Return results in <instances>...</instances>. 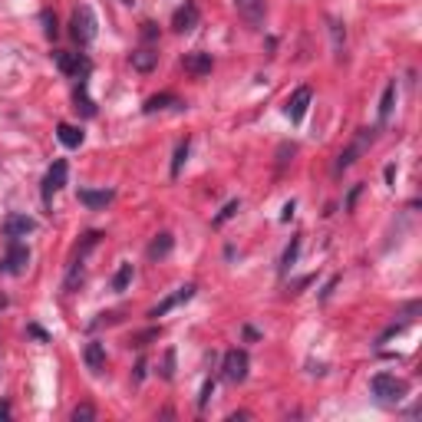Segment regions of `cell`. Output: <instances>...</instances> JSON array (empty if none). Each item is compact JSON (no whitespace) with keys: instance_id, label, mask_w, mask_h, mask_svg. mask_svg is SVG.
Masks as SVG:
<instances>
[{"instance_id":"obj_1","label":"cell","mask_w":422,"mask_h":422,"mask_svg":"<svg viewBox=\"0 0 422 422\" xmlns=\"http://www.w3.org/2000/svg\"><path fill=\"white\" fill-rule=\"evenodd\" d=\"M369 389H373L376 403L396 406V403H403L406 399V389H409V386H406L403 380H396V376H389V373H376L373 383H369Z\"/></svg>"},{"instance_id":"obj_2","label":"cell","mask_w":422,"mask_h":422,"mask_svg":"<svg viewBox=\"0 0 422 422\" xmlns=\"http://www.w3.org/2000/svg\"><path fill=\"white\" fill-rule=\"evenodd\" d=\"M70 34H73V40L79 43V47H90L92 40H96V34H99V20H96V14H92V7H76L73 10V20H70Z\"/></svg>"},{"instance_id":"obj_3","label":"cell","mask_w":422,"mask_h":422,"mask_svg":"<svg viewBox=\"0 0 422 422\" xmlns=\"http://www.w3.org/2000/svg\"><path fill=\"white\" fill-rule=\"evenodd\" d=\"M221 373H224L228 383H244L248 380V353L244 350H228L224 363H221Z\"/></svg>"},{"instance_id":"obj_4","label":"cell","mask_w":422,"mask_h":422,"mask_svg":"<svg viewBox=\"0 0 422 422\" xmlns=\"http://www.w3.org/2000/svg\"><path fill=\"white\" fill-rule=\"evenodd\" d=\"M369 142H373V129H360V135H356V139L340 152V159H337V172H347V168L369 148Z\"/></svg>"},{"instance_id":"obj_5","label":"cell","mask_w":422,"mask_h":422,"mask_svg":"<svg viewBox=\"0 0 422 422\" xmlns=\"http://www.w3.org/2000/svg\"><path fill=\"white\" fill-rule=\"evenodd\" d=\"M56 60V66L63 70L66 76H73V79H86L92 70V63L86 60V56H79V53H66V50H60V53H53Z\"/></svg>"},{"instance_id":"obj_6","label":"cell","mask_w":422,"mask_h":422,"mask_svg":"<svg viewBox=\"0 0 422 422\" xmlns=\"http://www.w3.org/2000/svg\"><path fill=\"white\" fill-rule=\"evenodd\" d=\"M198 20H202V14H198V3H195V0H185L182 7L172 14V30H175V34H188V30H195V27H198Z\"/></svg>"},{"instance_id":"obj_7","label":"cell","mask_w":422,"mask_h":422,"mask_svg":"<svg viewBox=\"0 0 422 422\" xmlns=\"http://www.w3.org/2000/svg\"><path fill=\"white\" fill-rule=\"evenodd\" d=\"M27 264H30V251H27V244L10 241V248H7V254H3V271L20 277L23 271H27Z\"/></svg>"},{"instance_id":"obj_8","label":"cell","mask_w":422,"mask_h":422,"mask_svg":"<svg viewBox=\"0 0 422 422\" xmlns=\"http://www.w3.org/2000/svg\"><path fill=\"white\" fill-rule=\"evenodd\" d=\"M66 172H70V168H66V162H63V159H56L53 166H50L47 179H43V202H47V205H50V198H53L63 185H66Z\"/></svg>"},{"instance_id":"obj_9","label":"cell","mask_w":422,"mask_h":422,"mask_svg":"<svg viewBox=\"0 0 422 422\" xmlns=\"http://www.w3.org/2000/svg\"><path fill=\"white\" fill-rule=\"evenodd\" d=\"M195 291H198L195 284H185V287H179V291H175V294H172V297H166L162 304H155V307L148 311V317H152V320H159V317H166V313L172 311V307H179V304H185V300H192V297H195Z\"/></svg>"},{"instance_id":"obj_10","label":"cell","mask_w":422,"mask_h":422,"mask_svg":"<svg viewBox=\"0 0 422 422\" xmlns=\"http://www.w3.org/2000/svg\"><path fill=\"white\" fill-rule=\"evenodd\" d=\"M34 231H37V221L30 218V215H10V218L3 221V235L10 241L27 238V235H34Z\"/></svg>"},{"instance_id":"obj_11","label":"cell","mask_w":422,"mask_h":422,"mask_svg":"<svg viewBox=\"0 0 422 422\" xmlns=\"http://www.w3.org/2000/svg\"><path fill=\"white\" fill-rule=\"evenodd\" d=\"M313 92L311 86H300V90H294V96L287 99V119L291 122H304V116H307V106H311Z\"/></svg>"},{"instance_id":"obj_12","label":"cell","mask_w":422,"mask_h":422,"mask_svg":"<svg viewBox=\"0 0 422 422\" xmlns=\"http://www.w3.org/2000/svg\"><path fill=\"white\" fill-rule=\"evenodd\" d=\"M185 103L175 96V92H159V96H152V99H146V106H142V112H162V109H182Z\"/></svg>"},{"instance_id":"obj_13","label":"cell","mask_w":422,"mask_h":422,"mask_svg":"<svg viewBox=\"0 0 422 422\" xmlns=\"http://www.w3.org/2000/svg\"><path fill=\"white\" fill-rule=\"evenodd\" d=\"M182 66H185V70H188L192 76L211 73V53H202V50H195V53H185V56H182Z\"/></svg>"},{"instance_id":"obj_14","label":"cell","mask_w":422,"mask_h":422,"mask_svg":"<svg viewBox=\"0 0 422 422\" xmlns=\"http://www.w3.org/2000/svg\"><path fill=\"white\" fill-rule=\"evenodd\" d=\"M83 360H86V367H90L92 373H103V369H106V347H103L99 340L86 343V350H83Z\"/></svg>"},{"instance_id":"obj_15","label":"cell","mask_w":422,"mask_h":422,"mask_svg":"<svg viewBox=\"0 0 422 422\" xmlns=\"http://www.w3.org/2000/svg\"><path fill=\"white\" fill-rule=\"evenodd\" d=\"M129 63H132V70H139V73H152L155 63H159V53H155L152 47H142V50H135V53L129 56Z\"/></svg>"},{"instance_id":"obj_16","label":"cell","mask_w":422,"mask_h":422,"mask_svg":"<svg viewBox=\"0 0 422 422\" xmlns=\"http://www.w3.org/2000/svg\"><path fill=\"white\" fill-rule=\"evenodd\" d=\"M235 7H238V14L251 27H257L261 20H264V0H235Z\"/></svg>"},{"instance_id":"obj_17","label":"cell","mask_w":422,"mask_h":422,"mask_svg":"<svg viewBox=\"0 0 422 422\" xmlns=\"http://www.w3.org/2000/svg\"><path fill=\"white\" fill-rule=\"evenodd\" d=\"M112 198H116V192H109V188H103V192H90V188H79V202L86 205V208H106Z\"/></svg>"},{"instance_id":"obj_18","label":"cell","mask_w":422,"mask_h":422,"mask_svg":"<svg viewBox=\"0 0 422 422\" xmlns=\"http://www.w3.org/2000/svg\"><path fill=\"white\" fill-rule=\"evenodd\" d=\"M56 139L66 148H79L83 146V129L70 126V122H60V126H56Z\"/></svg>"},{"instance_id":"obj_19","label":"cell","mask_w":422,"mask_h":422,"mask_svg":"<svg viewBox=\"0 0 422 422\" xmlns=\"http://www.w3.org/2000/svg\"><path fill=\"white\" fill-rule=\"evenodd\" d=\"M172 244H175V238H172L168 231H162V235H155V241L148 244V257H152V261H162V257H168V251H172Z\"/></svg>"},{"instance_id":"obj_20","label":"cell","mask_w":422,"mask_h":422,"mask_svg":"<svg viewBox=\"0 0 422 422\" xmlns=\"http://www.w3.org/2000/svg\"><path fill=\"white\" fill-rule=\"evenodd\" d=\"M132 277H135V271H132V264H119V271L112 274V291H116V294H122V291H129V284H132Z\"/></svg>"},{"instance_id":"obj_21","label":"cell","mask_w":422,"mask_h":422,"mask_svg":"<svg viewBox=\"0 0 422 422\" xmlns=\"http://www.w3.org/2000/svg\"><path fill=\"white\" fill-rule=\"evenodd\" d=\"M76 112H83V116H96V106H92L90 92H86V79H79V86H76Z\"/></svg>"},{"instance_id":"obj_22","label":"cell","mask_w":422,"mask_h":422,"mask_svg":"<svg viewBox=\"0 0 422 422\" xmlns=\"http://www.w3.org/2000/svg\"><path fill=\"white\" fill-rule=\"evenodd\" d=\"M188 148H192V142H188V139L175 146V155H172V179H179V175H182V166L188 162Z\"/></svg>"},{"instance_id":"obj_23","label":"cell","mask_w":422,"mask_h":422,"mask_svg":"<svg viewBox=\"0 0 422 422\" xmlns=\"http://www.w3.org/2000/svg\"><path fill=\"white\" fill-rule=\"evenodd\" d=\"M330 40H333V53L343 56V47H347V30L340 20H330Z\"/></svg>"},{"instance_id":"obj_24","label":"cell","mask_w":422,"mask_h":422,"mask_svg":"<svg viewBox=\"0 0 422 422\" xmlns=\"http://www.w3.org/2000/svg\"><path fill=\"white\" fill-rule=\"evenodd\" d=\"M393 103H396V83H389L383 90V99H380V119H389V112H393Z\"/></svg>"},{"instance_id":"obj_25","label":"cell","mask_w":422,"mask_h":422,"mask_svg":"<svg viewBox=\"0 0 422 422\" xmlns=\"http://www.w3.org/2000/svg\"><path fill=\"white\" fill-rule=\"evenodd\" d=\"M297 251H300V238H291V244H287V251H284V261H280V271H291V267H294Z\"/></svg>"},{"instance_id":"obj_26","label":"cell","mask_w":422,"mask_h":422,"mask_svg":"<svg viewBox=\"0 0 422 422\" xmlns=\"http://www.w3.org/2000/svg\"><path fill=\"white\" fill-rule=\"evenodd\" d=\"M238 211H241V202H238V198H235V202H228V205H224V208H221V215H218V218H215V228H221V224H224V221H228V218H235Z\"/></svg>"},{"instance_id":"obj_27","label":"cell","mask_w":422,"mask_h":422,"mask_svg":"<svg viewBox=\"0 0 422 422\" xmlns=\"http://www.w3.org/2000/svg\"><path fill=\"white\" fill-rule=\"evenodd\" d=\"M162 380H175V350H166V360H162Z\"/></svg>"},{"instance_id":"obj_28","label":"cell","mask_w":422,"mask_h":422,"mask_svg":"<svg viewBox=\"0 0 422 422\" xmlns=\"http://www.w3.org/2000/svg\"><path fill=\"white\" fill-rule=\"evenodd\" d=\"M40 20H43V34L53 40L56 37V17L50 14V10H43V14H40Z\"/></svg>"},{"instance_id":"obj_29","label":"cell","mask_w":422,"mask_h":422,"mask_svg":"<svg viewBox=\"0 0 422 422\" xmlns=\"http://www.w3.org/2000/svg\"><path fill=\"white\" fill-rule=\"evenodd\" d=\"M211 396H215V380H205V383H202V396H198V409H205Z\"/></svg>"},{"instance_id":"obj_30","label":"cell","mask_w":422,"mask_h":422,"mask_svg":"<svg viewBox=\"0 0 422 422\" xmlns=\"http://www.w3.org/2000/svg\"><path fill=\"white\" fill-rule=\"evenodd\" d=\"M79 419H96V409H92V406H76L73 422H79Z\"/></svg>"},{"instance_id":"obj_31","label":"cell","mask_w":422,"mask_h":422,"mask_svg":"<svg viewBox=\"0 0 422 422\" xmlns=\"http://www.w3.org/2000/svg\"><path fill=\"white\" fill-rule=\"evenodd\" d=\"M155 37H159V27H155L152 20H146V23H142V40H146V43H152Z\"/></svg>"},{"instance_id":"obj_32","label":"cell","mask_w":422,"mask_h":422,"mask_svg":"<svg viewBox=\"0 0 422 422\" xmlns=\"http://www.w3.org/2000/svg\"><path fill=\"white\" fill-rule=\"evenodd\" d=\"M152 337H159V330H148V333H139V337H132V347H146V340Z\"/></svg>"},{"instance_id":"obj_33","label":"cell","mask_w":422,"mask_h":422,"mask_svg":"<svg viewBox=\"0 0 422 422\" xmlns=\"http://www.w3.org/2000/svg\"><path fill=\"white\" fill-rule=\"evenodd\" d=\"M280 159H277V168H284L287 166V155H294V146H280V152H277Z\"/></svg>"},{"instance_id":"obj_34","label":"cell","mask_w":422,"mask_h":422,"mask_svg":"<svg viewBox=\"0 0 422 422\" xmlns=\"http://www.w3.org/2000/svg\"><path fill=\"white\" fill-rule=\"evenodd\" d=\"M146 360H139V363H135V383H142V380H146Z\"/></svg>"},{"instance_id":"obj_35","label":"cell","mask_w":422,"mask_h":422,"mask_svg":"<svg viewBox=\"0 0 422 422\" xmlns=\"http://www.w3.org/2000/svg\"><path fill=\"white\" fill-rule=\"evenodd\" d=\"M27 330H30V333H34V337H37V340H43V343H47V340H50V337H47V333H43V330H40V327H37V324H30V327H27Z\"/></svg>"},{"instance_id":"obj_36","label":"cell","mask_w":422,"mask_h":422,"mask_svg":"<svg viewBox=\"0 0 422 422\" xmlns=\"http://www.w3.org/2000/svg\"><path fill=\"white\" fill-rule=\"evenodd\" d=\"M3 419H10V403L7 399H0V422Z\"/></svg>"},{"instance_id":"obj_37","label":"cell","mask_w":422,"mask_h":422,"mask_svg":"<svg viewBox=\"0 0 422 422\" xmlns=\"http://www.w3.org/2000/svg\"><path fill=\"white\" fill-rule=\"evenodd\" d=\"M291 215H294V202L284 205V215H280V221H291Z\"/></svg>"},{"instance_id":"obj_38","label":"cell","mask_w":422,"mask_h":422,"mask_svg":"<svg viewBox=\"0 0 422 422\" xmlns=\"http://www.w3.org/2000/svg\"><path fill=\"white\" fill-rule=\"evenodd\" d=\"M386 182H389V185L396 182V166H386Z\"/></svg>"}]
</instances>
